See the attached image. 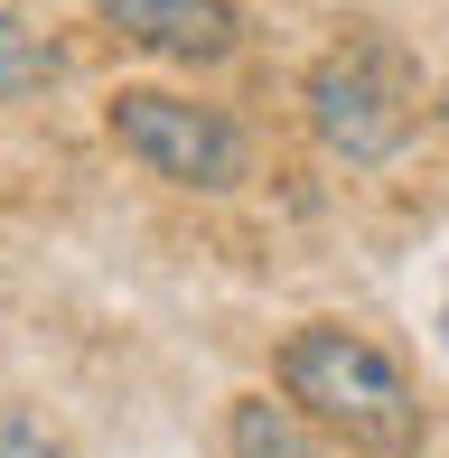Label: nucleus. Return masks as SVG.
<instances>
[{"label":"nucleus","instance_id":"obj_1","mask_svg":"<svg viewBox=\"0 0 449 458\" xmlns=\"http://www.w3.org/2000/svg\"><path fill=\"white\" fill-rule=\"evenodd\" d=\"M281 403L300 421H318L328 440H346V449H375V458L421 449V393L356 327H300L281 346Z\"/></svg>","mask_w":449,"mask_h":458},{"label":"nucleus","instance_id":"obj_2","mask_svg":"<svg viewBox=\"0 0 449 458\" xmlns=\"http://www.w3.org/2000/svg\"><path fill=\"white\" fill-rule=\"evenodd\" d=\"M300 103H309V131H318L328 159L384 169V159L412 140V122H421V66H412V47L365 29V38H346V47H328L309 66Z\"/></svg>","mask_w":449,"mask_h":458},{"label":"nucleus","instance_id":"obj_3","mask_svg":"<svg viewBox=\"0 0 449 458\" xmlns=\"http://www.w3.org/2000/svg\"><path fill=\"white\" fill-rule=\"evenodd\" d=\"M104 131L150 178L197 187V197H224V187L253 178V140H243V122L216 113V103H197V94H169V85H122L104 103Z\"/></svg>","mask_w":449,"mask_h":458},{"label":"nucleus","instance_id":"obj_4","mask_svg":"<svg viewBox=\"0 0 449 458\" xmlns=\"http://www.w3.org/2000/svg\"><path fill=\"white\" fill-rule=\"evenodd\" d=\"M94 19L150 56H178V66H216V56L243 47L234 0H94Z\"/></svg>","mask_w":449,"mask_h":458},{"label":"nucleus","instance_id":"obj_5","mask_svg":"<svg viewBox=\"0 0 449 458\" xmlns=\"http://www.w3.org/2000/svg\"><path fill=\"white\" fill-rule=\"evenodd\" d=\"M224 449L234 458H318L309 421H300L291 403H272V393H243V403L224 411Z\"/></svg>","mask_w":449,"mask_h":458},{"label":"nucleus","instance_id":"obj_6","mask_svg":"<svg viewBox=\"0 0 449 458\" xmlns=\"http://www.w3.org/2000/svg\"><path fill=\"white\" fill-rule=\"evenodd\" d=\"M47 85H56V47L0 10V103H29V94H47Z\"/></svg>","mask_w":449,"mask_h":458},{"label":"nucleus","instance_id":"obj_7","mask_svg":"<svg viewBox=\"0 0 449 458\" xmlns=\"http://www.w3.org/2000/svg\"><path fill=\"white\" fill-rule=\"evenodd\" d=\"M0 458H66V449H47L29 421H10V411H0Z\"/></svg>","mask_w":449,"mask_h":458},{"label":"nucleus","instance_id":"obj_8","mask_svg":"<svg viewBox=\"0 0 449 458\" xmlns=\"http://www.w3.org/2000/svg\"><path fill=\"white\" fill-rule=\"evenodd\" d=\"M440 346H449V309H440Z\"/></svg>","mask_w":449,"mask_h":458}]
</instances>
